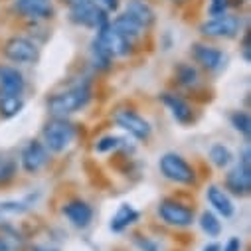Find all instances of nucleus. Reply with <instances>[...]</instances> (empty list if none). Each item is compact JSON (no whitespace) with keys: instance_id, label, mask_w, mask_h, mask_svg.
<instances>
[{"instance_id":"f257e3e1","label":"nucleus","mask_w":251,"mask_h":251,"mask_svg":"<svg viewBox=\"0 0 251 251\" xmlns=\"http://www.w3.org/2000/svg\"><path fill=\"white\" fill-rule=\"evenodd\" d=\"M89 97H91V91L87 85H75V87L61 91V93L51 95L48 101V111L53 117H68V115L83 109L89 103Z\"/></svg>"},{"instance_id":"f03ea898","label":"nucleus","mask_w":251,"mask_h":251,"mask_svg":"<svg viewBox=\"0 0 251 251\" xmlns=\"http://www.w3.org/2000/svg\"><path fill=\"white\" fill-rule=\"evenodd\" d=\"M44 147L50 152H64L75 139V127L74 123L66 121V117H55L53 121L46 123L42 129Z\"/></svg>"},{"instance_id":"7ed1b4c3","label":"nucleus","mask_w":251,"mask_h":251,"mask_svg":"<svg viewBox=\"0 0 251 251\" xmlns=\"http://www.w3.org/2000/svg\"><path fill=\"white\" fill-rule=\"evenodd\" d=\"M160 172L164 174V178L176 182V184H186V186H192L196 184V170L194 166L188 162L186 158H182L176 152H166L160 156Z\"/></svg>"},{"instance_id":"20e7f679","label":"nucleus","mask_w":251,"mask_h":251,"mask_svg":"<svg viewBox=\"0 0 251 251\" xmlns=\"http://www.w3.org/2000/svg\"><path fill=\"white\" fill-rule=\"evenodd\" d=\"M158 216L162 218L164 224L174 226V227H190L194 224V210L178 200H162L158 204Z\"/></svg>"},{"instance_id":"39448f33","label":"nucleus","mask_w":251,"mask_h":251,"mask_svg":"<svg viewBox=\"0 0 251 251\" xmlns=\"http://www.w3.org/2000/svg\"><path fill=\"white\" fill-rule=\"evenodd\" d=\"M97 44L111 55V57H123V55H127L131 51V42L121 36L111 22L103 24L99 30H97Z\"/></svg>"},{"instance_id":"423d86ee","label":"nucleus","mask_w":251,"mask_h":251,"mask_svg":"<svg viewBox=\"0 0 251 251\" xmlns=\"http://www.w3.org/2000/svg\"><path fill=\"white\" fill-rule=\"evenodd\" d=\"M239 30H241V18L231 14L216 16L200 26V32L208 38H235Z\"/></svg>"},{"instance_id":"0eeeda50","label":"nucleus","mask_w":251,"mask_h":251,"mask_svg":"<svg viewBox=\"0 0 251 251\" xmlns=\"http://www.w3.org/2000/svg\"><path fill=\"white\" fill-rule=\"evenodd\" d=\"M115 123L119 125L123 131H127L129 135H133L139 141H147L151 137V133H152L151 123L143 115H139L137 111H131V109L119 111L115 115Z\"/></svg>"},{"instance_id":"6e6552de","label":"nucleus","mask_w":251,"mask_h":251,"mask_svg":"<svg viewBox=\"0 0 251 251\" xmlns=\"http://www.w3.org/2000/svg\"><path fill=\"white\" fill-rule=\"evenodd\" d=\"M4 55L14 64H34L38 59V46L24 36H14L6 40Z\"/></svg>"},{"instance_id":"1a4fd4ad","label":"nucleus","mask_w":251,"mask_h":251,"mask_svg":"<svg viewBox=\"0 0 251 251\" xmlns=\"http://www.w3.org/2000/svg\"><path fill=\"white\" fill-rule=\"evenodd\" d=\"M70 18L74 24H79L85 28H95V30H99L103 24L109 22L105 16V10L101 6H97L93 0H87V2L81 6L70 8Z\"/></svg>"},{"instance_id":"9d476101","label":"nucleus","mask_w":251,"mask_h":251,"mask_svg":"<svg viewBox=\"0 0 251 251\" xmlns=\"http://www.w3.org/2000/svg\"><path fill=\"white\" fill-rule=\"evenodd\" d=\"M48 160H50V151H48V149L44 147V143H40V141H30V143L24 147L22 154H20V164H22V168H24L28 174L40 172V170L48 164Z\"/></svg>"},{"instance_id":"9b49d317","label":"nucleus","mask_w":251,"mask_h":251,"mask_svg":"<svg viewBox=\"0 0 251 251\" xmlns=\"http://www.w3.org/2000/svg\"><path fill=\"white\" fill-rule=\"evenodd\" d=\"M192 57H194L196 64H200L208 72H218L226 61L224 51L214 48V46H208V44H194L192 46Z\"/></svg>"},{"instance_id":"f8f14e48","label":"nucleus","mask_w":251,"mask_h":251,"mask_svg":"<svg viewBox=\"0 0 251 251\" xmlns=\"http://www.w3.org/2000/svg\"><path fill=\"white\" fill-rule=\"evenodd\" d=\"M226 188L235 196H247L251 190V168L237 164L226 176Z\"/></svg>"},{"instance_id":"ddd939ff","label":"nucleus","mask_w":251,"mask_h":251,"mask_svg":"<svg viewBox=\"0 0 251 251\" xmlns=\"http://www.w3.org/2000/svg\"><path fill=\"white\" fill-rule=\"evenodd\" d=\"M14 6L24 18L50 20L53 16V6L50 0H16Z\"/></svg>"},{"instance_id":"4468645a","label":"nucleus","mask_w":251,"mask_h":251,"mask_svg":"<svg viewBox=\"0 0 251 251\" xmlns=\"http://www.w3.org/2000/svg\"><path fill=\"white\" fill-rule=\"evenodd\" d=\"M61 212H64V216L75 227H87L91 224V220H93V208L87 202H83V200L68 202L64 208H61Z\"/></svg>"},{"instance_id":"2eb2a0df","label":"nucleus","mask_w":251,"mask_h":251,"mask_svg":"<svg viewBox=\"0 0 251 251\" xmlns=\"http://www.w3.org/2000/svg\"><path fill=\"white\" fill-rule=\"evenodd\" d=\"M160 101L168 107L170 115H172L180 125L192 123V119H194V111H192L190 105H188L186 99H182V97L176 95V93H162V95H160Z\"/></svg>"},{"instance_id":"dca6fc26","label":"nucleus","mask_w":251,"mask_h":251,"mask_svg":"<svg viewBox=\"0 0 251 251\" xmlns=\"http://www.w3.org/2000/svg\"><path fill=\"white\" fill-rule=\"evenodd\" d=\"M206 198H208L210 206H212L220 216H224V218H231V216H233V212H235L233 202H231V198L227 196V192L224 190V188H220V186H216V184L208 186Z\"/></svg>"},{"instance_id":"f3484780","label":"nucleus","mask_w":251,"mask_h":251,"mask_svg":"<svg viewBox=\"0 0 251 251\" xmlns=\"http://www.w3.org/2000/svg\"><path fill=\"white\" fill-rule=\"evenodd\" d=\"M125 14L129 18H133L145 30L154 24V10L149 2H145V0H129L127 6H125Z\"/></svg>"},{"instance_id":"a211bd4d","label":"nucleus","mask_w":251,"mask_h":251,"mask_svg":"<svg viewBox=\"0 0 251 251\" xmlns=\"http://www.w3.org/2000/svg\"><path fill=\"white\" fill-rule=\"evenodd\" d=\"M26 87V79L24 75L12 68V66H0V89L6 93H14V95H22Z\"/></svg>"},{"instance_id":"6ab92c4d","label":"nucleus","mask_w":251,"mask_h":251,"mask_svg":"<svg viewBox=\"0 0 251 251\" xmlns=\"http://www.w3.org/2000/svg\"><path fill=\"white\" fill-rule=\"evenodd\" d=\"M0 251H26L24 235L10 224L0 226Z\"/></svg>"},{"instance_id":"aec40b11","label":"nucleus","mask_w":251,"mask_h":251,"mask_svg":"<svg viewBox=\"0 0 251 251\" xmlns=\"http://www.w3.org/2000/svg\"><path fill=\"white\" fill-rule=\"evenodd\" d=\"M137 220H139V212L131 204H121L115 216L111 218V229L119 233L123 229H127L129 226H133Z\"/></svg>"},{"instance_id":"412c9836","label":"nucleus","mask_w":251,"mask_h":251,"mask_svg":"<svg viewBox=\"0 0 251 251\" xmlns=\"http://www.w3.org/2000/svg\"><path fill=\"white\" fill-rule=\"evenodd\" d=\"M113 28L121 34V36H125V38H127L131 44L135 42V40H139L141 36H143V32H145V28L143 26H139L133 18H129L127 14H121V16H117L113 22Z\"/></svg>"},{"instance_id":"4be33fe9","label":"nucleus","mask_w":251,"mask_h":251,"mask_svg":"<svg viewBox=\"0 0 251 251\" xmlns=\"http://www.w3.org/2000/svg\"><path fill=\"white\" fill-rule=\"evenodd\" d=\"M22 109H24V99H22V95H14V93L0 91V117L12 119V117H16Z\"/></svg>"},{"instance_id":"5701e85b","label":"nucleus","mask_w":251,"mask_h":251,"mask_svg":"<svg viewBox=\"0 0 251 251\" xmlns=\"http://www.w3.org/2000/svg\"><path fill=\"white\" fill-rule=\"evenodd\" d=\"M18 172V162L14 156L0 152V184H8L10 180H14Z\"/></svg>"},{"instance_id":"b1692460","label":"nucleus","mask_w":251,"mask_h":251,"mask_svg":"<svg viewBox=\"0 0 251 251\" xmlns=\"http://www.w3.org/2000/svg\"><path fill=\"white\" fill-rule=\"evenodd\" d=\"M200 227L208 237H218L222 233V224L214 212H204L200 216Z\"/></svg>"},{"instance_id":"393cba45","label":"nucleus","mask_w":251,"mask_h":251,"mask_svg":"<svg viewBox=\"0 0 251 251\" xmlns=\"http://www.w3.org/2000/svg\"><path fill=\"white\" fill-rule=\"evenodd\" d=\"M231 151L226 145H214L210 149V160L214 162V166L218 168H227L231 164Z\"/></svg>"},{"instance_id":"a878e982","label":"nucleus","mask_w":251,"mask_h":251,"mask_svg":"<svg viewBox=\"0 0 251 251\" xmlns=\"http://www.w3.org/2000/svg\"><path fill=\"white\" fill-rule=\"evenodd\" d=\"M176 77H178V81H180L184 87H196L198 81H200L198 72H196L192 66H188V64L178 66V70H176Z\"/></svg>"},{"instance_id":"bb28decb","label":"nucleus","mask_w":251,"mask_h":251,"mask_svg":"<svg viewBox=\"0 0 251 251\" xmlns=\"http://www.w3.org/2000/svg\"><path fill=\"white\" fill-rule=\"evenodd\" d=\"M91 61H93V66L99 68V70H109L111 61H113V57L97 44V40H93V46H91Z\"/></svg>"},{"instance_id":"cd10ccee","label":"nucleus","mask_w":251,"mask_h":251,"mask_svg":"<svg viewBox=\"0 0 251 251\" xmlns=\"http://www.w3.org/2000/svg\"><path fill=\"white\" fill-rule=\"evenodd\" d=\"M229 121H231L233 129H235L237 133H241L243 137H249V133H251V117H249V113H245V111H235V113H231Z\"/></svg>"},{"instance_id":"c85d7f7f","label":"nucleus","mask_w":251,"mask_h":251,"mask_svg":"<svg viewBox=\"0 0 251 251\" xmlns=\"http://www.w3.org/2000/svg\"><path fill=\"white\" fill-rule=\"evenodd\" d=\"M28 202H18V200H8V202H0V218H8V216H18L28 210Z\"/></svg>"},{"instance_id":"c756f323","label":"nucleus","mask_w":251,"mask_h":251,"mask_svg":"<svg viewBox=\"0 0 251 251\" xmlns=\"http://www.w3.org/2000/svg\"><path fill=\"white\" fill-rule=\"evenodd\" d=\"M133 243L139 247V251H164L160 241H156L154 237L143 235V233H135L133 235Z\"/></svg>"},{"instance_id":"7c9ffc66","label":"nucleus","mask_w":251,"mask_h":251,"mask_svg":"<svg viewBox=\"0 0 251 251\" xmlns=\"http://www.w3.org/2000/svg\"><path fill=\"white\" fill-rule=\"evenodd\" d=\"M123 143H125V141H123L121 137L107 135V137H103V139L97 141V145H95V152H111V151H117V149L123 147Z\"/></svg>"},{"instance_id":"2f4dec72","label":"nucleus","mask_w":251,"mask_h":251,"mask_svg":"<svg viewBox=\"0 0 251 251\" xmlns=\"http://www.w3.org/2000/svg\"><path fill=\"white\" fill-rule=\"evenodd\" d=\"M227 6H229V2L227 0H210V8H208V14L210 16H224L226 14V10H227Z\"/></svg>"},{"instance_id":"473e14b6","label":"nucleus","mask_w":251,"mask_h":251,"mask_svg":"<svg viewBox=\"0 0 251 251\" xmlns=\"http://www.w3.org/2000/svg\"><path fill=\"white\" fill-rule=\"evenodd\" d=\"M224 251H241V241H239V237H229L227 243H226V247H224Z\"/></svg>"},{"instance_id":"72a5a7b5","label":"nucleus","mask_w":251,"mask_h":251,"mask_svg":"<svg viewBox=\"0 0 251 251\" xmlns=\"http://www.w3.org/2000/svg\"><path fill=\"white\" fill-rule=\"evenodd\" d=\"M243 57L245 61H249V34H245V40H243Z\"/></svg>"},{"instance_id":"f704fd0d","label":"nucleus","mask_w":251,"mask_h":251,"mask_svg":"<svg viewBox=\"0 0 251 251\" xmlns=\"http://www.w3.org/2000/svg\"><path fill=\"white\" fill-rule=\"evenodd\" d=\"M101 2L105 4L107 10H115V8L119 6V0H101Z\"/></svg>"},{"instance_id":"c9c22d12","label":"nucleus","mask_w":251,"mask_h":251,"mask_svg":"<svg viewBox=\"0 0 251 251\" xmlns=\"http://www.w3.org/2000/svg\"><path fill=\"white\" fill-rule=\"evenodd\" d=\"M64 2H66L70 8H74V6H81V4H85L87 0H64Z\"/></svg>"},{"instance_id":"e433bc0d","label":"nucleus","mask_w":251,"mask_h":251,"mask_svg":"<svg viewBox=\"0 0 251 251\" xmlns=\"http://www.w3.org/2000/svg\"><path fill=\"white\" fill-rule=\"evenodd\" d=\"M32 251H57L55 247H50V245H34Z\"/></svg>"},{"instance_id":"4c0bfd02","label":"nucleus","mask_w":251,"mask_h":251,"mask_svg":"<svg viewBox=\"0 0 251 251\" xmlns=\"http://www.w3.org/2000/svg\"><path fill=\"white\" fill-rule=\"evenodd\" d=\"M202 251H222V247H220L218 243H208V245H206Z\"/></svg>"},{"instance_id":"58836bf2","label":"nucleus","mask_w":251,"mask_h":251,"mask_svg":"<svg viewBox=\"0 0 251 251\" xmlns=\"http://www.w3.org/2000/svg\"><path fill=\"white\" fill-rule=\"evenodd\" d=\"M174 2H182V0H174Z\"/></svg>"}]
</instances>
